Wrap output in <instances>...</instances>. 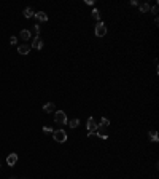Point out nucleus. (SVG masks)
Masks as SVG:
<instances>
[{
	"label": "nucleus",
	"mask_w": 159,
	"mask_h": 179,
	"mask_svg": "<svg viewBox=\"0 0 159 179\" xmlns=\"http://www.w3.org/2000/svg\"><path fill=\"white\" fill-rule=\"evenodd\" d=\"M97 125H99L100 128H108V126H110V120H108V119H105V117H103V119L100 120V123H97Z\"/></svg>",
	"instance_id": "15"
},
{
	"label": "nucleus",
	"mask_w": 159,
	"mask_h": 179,
	"mask_svg": "<svg viewBox=\"0 0 159 179\" xmlns=\"http://www.w3.org/2000/svg\"><path fill=\"white\" fill-rule=\"evenodd\" d=\"M91 13H92V18L96 19V21H99V19H100V11H99V10H97V8H94Z\"/></svg>",
	"instance_id": "17"
},
{
	"label": "nucleus",
	"mask_w": 159,
	"mask_h": 179,
	"mask_svg": "<svg viewBox=\"0 0 159 179\" xmlns=\"http://www.w3.org/2000/svg\"><path fill=\"white\" fill-rule=\"evenodd\" d=\"M22 13H24V18H27V19H29V18H33V15H35V11H33L30 6H27V8H26Z\"/></svg>",
	"instance_id": "12"
},
{
	"label": "nucleus",
	"mask_w": 159,
	"mask_h": 179,
	"mask_svg": "<svg viewBox=\"0 0 159 179\" xmlns=\"http://www.w3.org/2000/svg\"><path fill=\"white\" fill-rule=\"evenodd\" d=\"M94 32H96V35L99 37H105L107 35V26L103 24V22H97V26H96V30H94Z\"/></svg>",
	"instance_id": "4"
},
{
	"label": "nucleus",
	"mask_w": 159,
	"mask_h": 179,
	"mask_svg": "<svg viewBox=\"0 0 159 179\" xmlns=\"http://www.w3.org/2000/svg\"><path fill=\"white\" fill-rule=\"evenodd\" d=\"M54 121H56L57 125H65L67 123V115H65V112L64 110H57L56 114H54Z\"/></svg>",
	"instance_id": "3"
},
{
	"label": "nucleus",
	"mask_w": 159,
	"mask_h": 179,
	"mask_svg": "<svg viewBox=\"0 0 159 179\" xmlns=\"http://www.w3.org/2000/svg\"><path fill=\"white\" fill-rule=\"evenodd\" d=\"M10 43H11V45H16V43H18V37H10Z\"/></svg>",
	"instance_id": "20"
},
{
	"label": "nucleus",
	"mask_w": 159,
	"mask_h": 179,
	"mask_svg": "<svg viewBox=\"0 0 159 179\" xmlns=\"http://www.w3.org/2000/svg\"><path fill=\"white\" fill-rule=\"evenodd\" d=\"M30 48H35V50H42L43 48V40L40 39V35H35L32 40V46Z\"/></svg>",
	"instance_id": "5"
},
{
	"label": "nucleus",
	"mask_w": 159,
	"mask_h": 179,
	"mask_svg": "<svg viewBox=\"0 0 159 179\" xmlns=\"http://www.w3.org/2000/svg\"><path fill=\"white\" fill-rule=\"evenodd\" d=\"M33 18H35L37 21H40V22H46V21H48V15H46L45 11H37L35 15H33Z\"/></svg>",
	"instance_id": "6"
},
{
	"label": "nucleus",
	"mask_w": 159,
	"mask_h": 179,
	"mask_svg": "<svg viewBox=\"0 0 159 179\" xmlns=\"http://www.w3.org/2000/svg\"><path fill=\"white\" fill-rule=\"evenodd\" d=\"M53 138H54V141L62 144L67 141V133L64 130H56V131H53Z\"/></svg>",
	"instance_id": "2"
},
{
	"label": "nucleus",
	"mask_w": 159,
	"mask_h": 179,
	"mask_svg": "<svg viewBox=\"0 0 159 179\" xmlns=\"http://www.w3.org/2000/svg\"><path fill=\"white\" fill-rule=\"evenodd\" d=\"M131 5H132V6H137L138 2H137V0H131Z\"/></svg>",
	"instance_id": "22"
},
{
	"label": "nucleus",
	"mask_w": 159,
	"mask_h": 179,
	"mask_svg": "<svg viewBox=\"0 0 159 179\" xmlns=\"http://www.w3.org/2000/svg\"><path fill=\"white\" fill-rule=\"evenodd\" d=\"M67 123H69V126L73 130V128H78V125H80V120H78V119H72L70 121H67Z\"/></svg>",
	"instance_id": "14"
},
{
	"label": "nucleus",
	"mask_w": 159,
	"mask_h": 179,
	"mask_svg": "<svg viewBox=\"0 0 159 179\" xmlns=\"http://www.w3.org/2000/svg\"><path fill=\"white\" fill-rule=\"evenodd\" d=\"M32 30L35 32V35H40V26H38V24H35V26H33Z\"/></svg>",
	"instance_id": "19"
},
{
	"label": "nucleus",
	"mask_w": 159,
	"mask_h": 179,
	"mask_svg": "<svg viewBox=\"0 0 159 179\" xmlns=\"http://www.w3.org/2000/svg\"><path fill=\"white\" fill-rule=\"evenodd\" d=\"M53 131H54V130H53L51 126H43V133H45V134H51Z\"/></svg>",
	"instance_id": "18"
},
{
	"label": "nucleus",
	"mask_w": 159,
	"mask_h": 179,
	"mask_svg": "<svg viewBox=\"0 0 159 179\" xmlns=\"http://www.w3.org/2000/svg\"><path fill=\"white\" fill-rule=\"evenodd\" d=\"M96 134L100 138V139H107V138H108V131H107V128H100V126H99V128L96 130Z\"/></svg>",
	"instance_id": "8"
},
{
	"label": "nucleus",
	"mask_w": 159,
	"mask_h": 179,
	"mask_svg": "<svg viewBox=\"0 0 159 179\" xmlns=\"http://www.w3.org/2000/svg\"><path fill=\"white\" fill-rule=\"evenodd\" d=\"M151 10V13H153V15H158V5H154L153 8H150Z\"/></svg>",
	"instance_id": "21"
},
{
	"label": "nucleus",
	"mask_w": 159,
	"mask_h": 179,
	"mask_svg": "<svg viewBox=\"0 0 159 179\" xmlns=\"http://www.w3.org/2000/svg\"><path fill=\"white\" fill-rule=\"evenodd\" d=\"M19 37H21V39H22V42H26V40H29L30 37H32V34H30V30L24 29V30H21V34H19Z\"/></svg>",
	"instance_id": "11"
},
{
	"label": "nucleus",
	"mask_w": 159,
	"mask_h": 179,
	"mask_svg": "<svg viewBox=\"0 0 159 179\" xmlns=\"http://www.w3.org/2000/svg\"><path fill=\"white\" fill-rule=\"evenodd\" d=\"M148 138H150V141H151V142H158V141H159V138H158V133H156V131H150V133H148Z\"/></svg>",
	"instance_id": "13"
},
{
	"label": "nucleus",
	"mask_w": 159,
	"mask_h": 179,
	"mask_svg": "<svg viewBox=\"0 0 159 179\" xmlns=\"http://www.w3.org/2000/svg\"><path fill=\"white\" fill-rule=\"evenodd\" d=\"M10 179H18V178H16V176H11V178H10Z\"/></svg>",
	"instance_id": "23"
},
{
	"label": "nucleus",
	"mask_w": 159,
	"mask_h": 179,
	"mask_svg": "<svg viewBox=\"0 0 159 179\" xmlns=\"http://www.w3.org/2000/svg\"><path fill=\"white\" fill-rule=\"evenodd\" d=\"M29 51H30V46L29 45H19L18 46V53L19 55H22V56H26V55H29Z\"/></svg>",
	"instance_id": "9"
},
{
	"label": "nucleus",
	"mask_w": 159,
	"mask_h": 179,
	"mask_svg": "<svg viewBox=\"0 0 159 179\" xmlns=\"http://www.w3.org/2000/svg\"><path fill=\"white\" fill-rule=\"evenodd\" d=\"M16 161H18V154H10L8 157H6V165H8V166H15Z\"/></svg>",
	"instance_id": "7"
},
{
	"label": "nucleus",
	"mask_w": 159,
	"mask_h": 179,
	"mask_svg": "<svg viewBox=\"0 0 159 179\" xmlns=\"http://www.w3.org/2000/svg\"><path fill=\"white\" fill-rule=\"evenodd\" d=\"M43 110H45V112H54V110H56V104L54 102H46L45 106H43Z\"/></svg>",
	"instance_id": "10"
},
{
	"label": "nucleus",
	"mask_w": 159,
	"mask_h": 179,
	"mask_svg": "<svg viewBox=\"0 0 159 179\" xmlns=\"http://www.w3.org/2000/svg\"><path fill=\"white\" fill-rule=\"evenodd\" d=\"M150 11V3H142L140 5V13H148Z\"/></svg>",
	"instance_id": "16"
},
{
	"label": "nucleus",
	"mask_w": 159,
	"mask_h": 179,
	"mask_svg": "<svg viewBox=\"0 0 159 179\" xmlns=\"http://www.w3.org/2000/svg\"><path fill=\"white\" fill-rule=\"evenodd\" d=\"M24 179H26V178H24Z\"/></svg>",
	"instance_id": "24"
},
{
	"label": "nucleus",
	"mask_w": 159,
	"mask_h": 179,
	"mask_svg": "<svg viewBox=\"0 0 159 179\" xmlns=\"http://www.w3.org/2000/svg\"><path fill=\"white\" fill-rule=\"evenodd\" d=\"M99 128V125H97V121L94 120V117H89L87 119V136H92L94 133H96V130Z\"/></svg>",
	"instance_id": "1"
}]
</instances>
